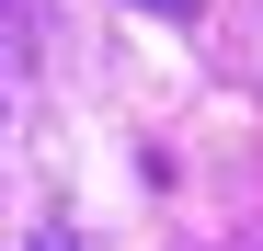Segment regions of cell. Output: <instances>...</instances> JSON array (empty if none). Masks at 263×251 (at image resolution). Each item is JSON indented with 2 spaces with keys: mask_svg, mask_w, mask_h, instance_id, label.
Segmentation results:
<instances>
[{
  "mask_svg": "<svg viewBox=\"0 0 263 251\" xmlns=\"http://www.w3.org/2000/svg\"><path fill=\"white\" fill-rule=\"evenodd\" d=\"M138 12H172V23H183V12H195V0H138Z\"/></svg>",
  "mask_w": 263,
  "mask_h": 251,
  "instance_id": "cell-1",
  "label": "cell"
},
{
  "mask_svg": "<svg viewBox=\"0 0 263 251\" xmlns=\"http://www.w3.org/2000/svg\"><path fill=\"white\" fill-rule=\"evenodd\" d=\"M46 251H58V240H46Z\"/></svg>",
  "mask_w": 263,
  "mask_h": 251,
  "instance_id": "cell-2",
  "label": "cell"
}]
</instances>
